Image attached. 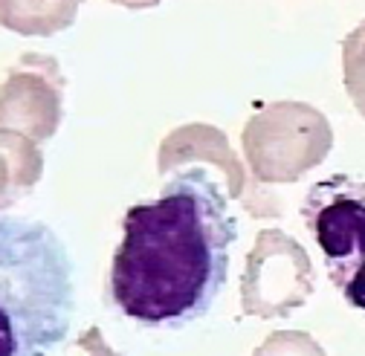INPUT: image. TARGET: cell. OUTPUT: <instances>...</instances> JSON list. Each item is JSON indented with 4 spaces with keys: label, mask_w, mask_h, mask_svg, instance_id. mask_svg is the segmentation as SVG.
I'll use <instances>...</instances> for the list:
<instances>
[{
    "label": "cell",
    "mask_w": 365,
    "mask_h": 356,
    "mask_svg": "<svg viewBox=\"0 0 365 356\" xmlns=\"http://www.w3.org/2000/svg\"><path fill=\"white\" fill-rule=\"evenodd\" d=\"M4 356H47L70 330L73 270L56 232L35 220L4 217L0 226Z\"/></svg>",
    "instance_id": "cell-2"
},
{
    "label": "cell",
    "mask_w": 365,
    "mask_h": 356,
    "mask_svg": "<svg viewBox=\"0 0 365 356\" xmlns=\"http://www.w3.org/2000/svg\"><path fill=\"white\" fill-rule=\"evenodd\" d=\"M110 263V301L143 328H182L209 313L226 273L238 224L217 177L180 168L163 192L122 217Z\"/></svg>",
    "instance_id": "cell-1"
},
{
    "label": "cell",
    "mask_w": 365,
    "mask_h": 356,
    "mask_svg": "<svg viewBox=\"0 0 365 356\" xmlns=\"http://www.w3.org/2000/svg\"><path fill=\"white\" fill-rule=\"evenodd\" d=\"M302 214L322 249L331 284L351 307L365 310V180L351 174L319 180L310 186Z\"/></svg>",
    "instance_id": "cell-3"
}]
</instances>
